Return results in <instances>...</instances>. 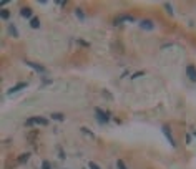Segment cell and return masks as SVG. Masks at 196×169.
I'll list each match as a JSON object with an SVG mask.
<instances>
[{
  "label": "cell",
  "instance_id": "6da1fadb",
  "mask_svg": "<svg viewBox=\"0 0 196 169\" xmlns=\"http://www.w3.org/2000/svg\"><path fill=\"white\" fill-rule=\"evenodd\" d=\"M32 124L47 126V124H48V119H47V118H42V116H33V118H30V119H27V121H25V126H32Z\"/></svg>",
  "mask_w": 196,
  "mask_h": 169
},
{
  "label": "cell",
  "instance_id": "7a4b0ae2",
  "mask_svg": "<svg viewBox=\"0 0 196 169\" xmlns=\"http://www.w3.org/2000/svg\"><path fill=\"white\" fill-rule=\"evenodd\" d=\"M95 114H97V118H98V121H100V123H106V121L110 119V113L108 111H102L100 108H97V109H95Z\"/></svg>",
  "mask_w": 196,
  "mask_h": 169
},
{
  "label": "cell",
  "instance_id": "3957f363",
  "mask_svg": "<svg viewBox=\"0 0 196 169\" xmlns=\"http://www.w3.org/2000/svg\"><path fill=\"white\" fill-rule=\"evenodd\" d=\"M186 75H188L190 80L196 81V68L193 67V65H188V67H186Z\"/></svg>",
  "mask_w": 196,
  "mask_h": 169
},
{
  "label": "cell",
  "instance_id": "277c9868",
  "mask_svg": "<svg viewBox=\"0 0 196 169\" xmlns=\"http://www.w3.org/2000/svg\"><path fill=\"white\" fill-rule=\"evenodd\" d=\"M163 133H165V136L166 138H168V141H170V144L171 146H173V148H175L176 146V143H175V139H173V136H171V131H170V128H168V126H163Z\"/></svg>",
  "mask_w": 196,
  "mask_h": 169
},
{
  "label": "cell",
  "instance_id": "5b68a950",
  "mask_svg": "<svg viewBox=\"0 0 196 169\" xmlns=\"http://www.w3.org/2000/svg\"><path fill=\"white\" fill-rule=\"evenodd\" d=\"M121 22H135V18L131 15H120L118 18H115V25H120Z\"/></svg>",
  "mask_w": 196,
  "mask_h": 169
},
{
  "label": "cell",
  "instance_id": "8992f818",
  "mask_svg": "<svg viewBox=\"0 0 196 169\" xmlns=\"http://www.w3.org/2000/svg\"><path fill=\"white\" fill-rule=\"evenodd\" d=\"M27 88V83H17L15 86H12L10 90H8V95H13V93L20 91V90H25Z\"/></svg>",
  "mask_w": 196,
  "mask_h": 169
},
{
  "label": "cell",
  "instance_id": "52a82bcc",
  "mask_svg": "<svg viewBox=\"0 0 196 169\" xmlns=\"http://www.w3.org/2000/svg\"><path fill=\"white\" fill-rule=\"evenodd\" d=\"M140 27L145 28V30H153V28H155V23L151 20H141L140 22Z\"/></svg>",
  "mask_w": 196,
  "mask_h": 169
},
{
  "label": "cell",
  "instance_id": "ba28073f",
  "mask_svg": "<svg viewBox=\"0 0 196 169\" xmlns=\"http://www.w3.org/2000/svg\"><path fill=\"white\" fill-rule=\"evenodd\" d=\"M20 15L23 17V18H30L32 17V8H28V7H23L20 10Z\"/></svg>",
  "mask_w": 196,
  "mask_h": 169
},
{
  "label": "cell",
  "instance_id": "9c48e42d",
  "mask_svg": "<svg viewBox=\"0 0 196 169\" xmlns=\"http://www.w3.org/2000/svg\"><path fill=\"white\" fill-rule=\"evenodd\" d=\"M27 65H28V67H32L33 70H37V72H40V73H47L45 68L40 67V65H37V63H30V62H27Z\"/></svg>",
  "mask_w": 196,
  "mask_h": 169
},
{
  "label": "cell",
  "instance_id": "30bf717a",
  "mask_svg": "<svg viewBox=\"0 0 196 169\" xmlns=\"http://www.w3.org/2000/svg\"><path fill=\"white\" fill-rule=\"evenodd\" d=\"M8 33H10L13 38H18V32H17V28H15V25H13V23H10V25H8Z\"/></svg>",
  "mask_w": 196,
  "mask_h": 169
},
{
  "label": "cell",
  "instance_id": "8fae6325",
  "mask_svg": "<svg viewBox=\"0 0 196 169\" xmlns=\"http://www.w3.org/2000/svg\"><path fill=\"white\" fill-rule=\"evenodd\" d=\"M50 118H53L55 121H63V119H65V114H63V113H52Z\"/></svg>",
  "mask_w": 196,
  "mask_h": 169
},
{
  "label": "cell",
  "instance_id": "7c38bea8",
  "mask_svg": "<svg viewBox=\"0 0 196 169\" xmlns=\"http://www.w3.org/2000/svg\"><path fill=\"white\" fill-rule=\"evenodd\" d=\"M30 27L32 28H38V27H40V20H38L37 17H33V18L30 20Z\"/></svg>",
  "mask_w": 196,
  "mask_h": 169
},
{
  "label": "cell",
  "instance_id": "4fadbf2b",
  "mask_svg": "<svg viewBox=\"0 0 196 169\" xmlns=\"http://www.w3.org/2000/svg\"><path fill=\"white\" fill-rule=\"evenodd\" d=\"M28 158H30V154H28V153H25V154H22V156H18V163H20V164L27 163V161H28Z\"/></svg>",
  "mask_w": 196,
  "mask_h": 169
},
{
  "label": "cell",
  "instance_id": "5bb4252c",
  "mask_svg": "<svg viewBox=\"0 0 196 169\" xmlns=\"http://www.w3.org/2000/svg\"><path fill=\"white\" fill-rule=\"evenodd\" d=\"M2 18H4V20H8V18H10V12L7 10V8L2 10Z\"/></svg>",
  "mask_w": 196,
  "mask_h": 169
},
{
  "label": "cell",
  "instance_id": "9a60e30c",
  "mask_svg": "<svg viewBox=\"0 0 196 169\" xmlns=\"http://www.w3.org/2000/svg\"><path fill=\"white\" fill-rule=\"evenodd\" d=\"M75 15H77L78 18H80V20H85V15H83V10H80V8H77V10H75Z\"/></svg>",
  "mask_w": 196,
  "mask_h": 169
},
{
  "label": "cell",
  "instance_id": "2e32d148",
  "mask_svg": "<svg viewBox=\"0 0 196 169\" xmlns=\"http://www.w3.org/2000/svg\"><path fill=\"white\" fill-rule=\"evenodd\" d=\"M116 166H118V169H128L126 166H125V163L121 161V159H116Z\"/></svg>",
  "mask_w": 196,
  "mask_h": 169
},
{
  "label": "cell",
  "instance_id": "e0dca14e",
  "mask_svg": "<svg viewBox=\"0 0 196 169\" xmlns=\"http://www.w3.org/2000/svg\"><path fill=\"white\" fill-rule=\"evenodd\" d=\"M42 169H52L50 161H43V163H42Z\"/></svg>",
  "mask_w": 196,
  "mask_h": 169
},
{
  "label": "cell",
  "instance_id": "ac0fdd59",
  "mask_svg": "<svg viewBox=\"0 0 196 169\" xmlns=\"http://www.w3.org/2000/svg\"><path fill=\"white\" fill-rule=\"evenodd\" d=\"M88 168H90V169H102L97 163H93V161H90V163H88Z\"/></svg>",
  "mask_w": 196,
  "mask_h": 169
},
{
  "label": "cell",
  "instance_id": "d6986e66",
  "mask_svg": "<svg viewBox=\"0 0 196 169\" xmlns=\"http://www.w3.org/2000/svg\"><path fill=\"white\" fill-rule=\"evenodd\" d=\"M82 131H83V134H87V136H90V138H95V134H93L92 131H88L87 128H82Z\"/></svg>",
  "mask_w": 196,
  "mask_h": 169
},
{
  "label": "cell",
  "instance_id": "ffe728a7",
  "mask_svg": "<svg viewBox=\"0 0 196 169\" xmlns=\"http://www.w3.org/2000/svg\"><path fill=\"white\" fill-rule=\"evenodd\" d=\"M165 8L168 10V13H170V15H173V7H171L170 4H165Z\"/></svg>",
  "mask_w": 196,
  "mask_h": 169
},
{
  "label": "cell",
  "instance_id": "44dd1931",
  "mask_svg": "<svg viewBox=\"0 0 196 169\" xmlns=\"http://www.w3.org/2000/svg\"><path fill=\"white\" fill-rule=\"evenodd\" d=\"M143 75H145V72H136V73H135V75H133L131 78L135 80V78H140V76H143Z\"/></svg>",
  "mask_w": 196,
  "mask_h": 169
},
{
  "label": "cell",
  "instance_id": "7402d4cb",
  "mask_svg": "<svg viewBox=\"0 0 196 169\" xmlns=\"http://www.w3.org/2000/svg\"><path fill=\"white\" fill-rule=\"evenodd\" d=\"M78 43H80V45H83V46H88V43H87V41H83V40H78Z\"/></svg>",
  "mask_w": 196,
  "mask_h": 169
},
{
  "label": "cell",
  "instance_id": "603a6c76",
  "mask_svg": "<svg viewBox=\"0 0 196 169\" xmlns=\"http://www.w3.org/2000/svg\"><path fill=\"white\" fill-rule=\"evenodd\" d=\"M193 136H195V138H196V131H193Z\"/></svg>",
  "mask_w": 196,
  "mask_h": 169
}]
</instances>
